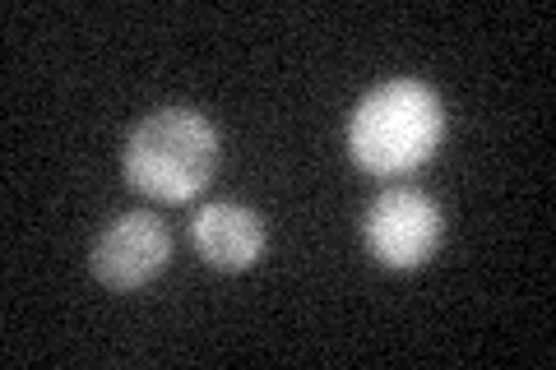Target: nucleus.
Listing matches in <instances>:
<instances>
[{"instance_id":"f257e3e1","label":"nucleus","mask_w":556,"mask_h":370,"mask_svg":"<svg viewBox=\"0 0 556 370\" xmlns=\"http://www.w3.org/2000/svg\"><path fill=\"white\" fill-rule=\"evenodd\" d=\"M445 107L441 93L422 79L376 84L348 120V149L371 176H408L427 167L441 149Z\"/></svg>"},{"instance_id":"f03ea898","label":"nucleus","mask_w":556,"mask_h":370,"mask_svg":"<svg viewBox=\"0 0 556 370\" xmlns=\"http://www.w3.org/2000/svg\"><path fill=\"white\" fill-rule=\"evenodd\" d=\"M126 181L159 204H186L214 181L218 130L204 112L163 107L149 112L126 139Z\"/></svg>"},{"instance_id":"7ed1b4c3","label":"nucleus","mask_w":556,"mask_h":370,"mask_svg":"<svg viewBox=\"0 0 556 370\" xmlns=\"http://www.w3.org/2000/svg\"><path fill=\"white\" fill-rule=\"evenodd\" d=\"M367 251L386 264V269H417L437 255L441 245V208L422 190L394 186L386 195H376L367 208Z\"/></svg>"},{"instance_id":"20e7f679","label":"nucleus","mask_w":556,"mask_h":370,"mask_svg":"<svg viewBox=\"0 0 556 370\" xmlns=\"http://www.w3.org/2000/svg\"><path fill=\"white\" fill-rule=\"evenodd\" d=\"M172 259V232L159 214H121L102 227V237L93 241L89 264H93V278L112 292H135L153 283Z\"/></svg>"},{"instance_id":"39448f33","label":"nucleus","mask_w":556,"mask_h":370,"mask_svg":"<svg viewBox=\"0 0 556 370\" xmlns=\"http://www.w3.org/2000/svg\"><path fill=\"white\" fill-rule=\"evenodd\" d=\"M190 241L195 251L223 273H241L265 255V222L255 208L232 204V200H214L190 218Z\"/></svg>"}]
</instances>
